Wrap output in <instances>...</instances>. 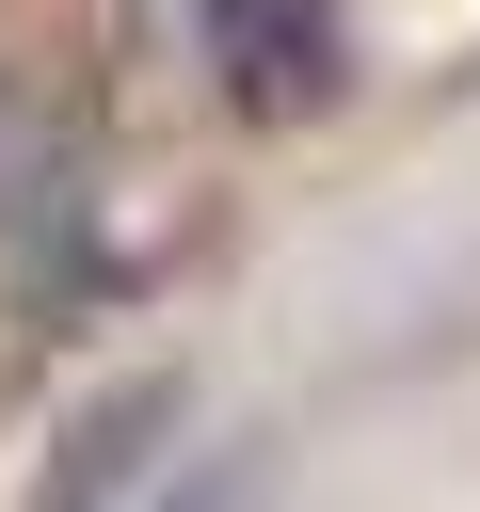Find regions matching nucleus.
I'll return each instance as SVG.
<instances>
[{
  "mask_svg": "<svg viewBox=\"0 0 480 512\" xmlns=\"http://www.w3.org/2000/svg\"><path fill=\"white\" fill-rule=\"evenodd\" d=\"M192 16L224 48L240 112H320L336 96V0H192Z\"/></svg>",
  "mask_w": 480,
  "mask_h": 512,
  "instance_id": "1",
  "label": "nucleus"
},
{
  "mask_svg": "<svg viewBox=\"0 0 480 512\" xmlns=\"http://www.w3.org/2000/svg\"><path fill=\"white\" fill-rule=\"evenodd\" d=\"M160 432H176V384H128L112 416H80V432H64V464H48V496H32V512H112V496L144 480V448H160Z\"/></svg>",
  "mask_w": 480,
  "mask_h": 512,
  "instance_id": "2",
  "label": "nucleus"
},
{
  "mask_svg": "<svg viewBox=\"0 0 480 512\" xmlns=\"http://www.w3.org/2000/svg\"><path fill=\"white\" fill-rule=\"evenodd\" d=\"M160 512H272V464L240 448V464H208V480H192V496H160Z\"/></svg>",
  "mask_w": 480,
  "mask_h": 512,
  "instance_id": "3",
  "label": "nucleus"
}]
</instances>
